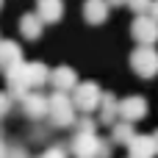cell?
<instances>
[{"mask_svg": "<svg viewBox=\"0 0 158 158\" xmlns=\"http://www.w3.org/2000/svg\"><path fill=\"white\" fill-rule=\"evenodd\" d=\"M75 117H78V111L72 106L69 92L53 89V94H47V117L44 119H50V125H56V128H72Z\"/></svg>", "mask_w": 158, "mask_h": 158, "instance_id": "cell-1", "label": "cell"}, {"mask_svg": "<svg viewBox=\"0 0 158 158\" xmlns=\"http://www.w3.org/2000/svg\"><path fill=\"white\" fill-rule=\"evenodd\" d=\"M100 94H103V89H100V83H94V81H78V83L72 86V92H69L72 106H75V111H81V114H92V111L97 108V103H100Z\"/></svg>", "mask_w": 158, "mask_h": 158, "instance_id": "cell-2", "label": "cell"}, {"mask_svg": "<svg viewBox=\"0 0 158 158\" xmlns=\"http://www.w3.org/2000/svg\"><path fill=\"white\" fill-rule=\"evenodd\" d=\"M131 69L139 78H144V81H150L156 75L158 72V53L153 50V44H139L131 53Z\"/></svg>", "mask_w": 158, "mask_h": 158, "instance_id": "cell-3", "label": "cell"}, {"mask_svg": "<svg viewBox=\"0 0 158 158\" xmlns=\"http://www.w3.org/2000/svg\"><path fill=\"white\" fill-rule=\"evenodd\" d=\"M69 153L75 156H108V144L103 139H97V133H83V131H75V139L69 144Z\"/></svg>", "mask_w": 158, "mask_h": 158, "instance_id": "cell-4", "label": "cell"}, {"mask_svg": "<svg viewBox=\"0 0 158 158\" xmlns=\"http://www.w3.org/2000/svg\"><path fill=\"white\" fill-rule=\"evenodd\" d=\"M19 106H22V114L33 122L44 119L47 117V94H42L39 89H28L22 97H19Z\"/></svg>", "mask_w": 158, "mask_h": 158, "instance_id": "cell-5", "label": "cell"}, {"mask_svg": "<svg viewBox=\"0 0 158 158\" xmlns=\"http://www.w3.org/2000/svg\"><path fill=\"white\" fill-rule=\"evenodd\" d=\"M147 111H150V106H147V100L139 97V94H131V97H125V100H117V117H119V119L142 122V119L147 117Z\"/></svg>", "mask_w": 158, "mask_h": 158, "instance_id": "cell-6", "label": "cell"}, {"mask_svg": "<svg viewBox=\"0 0 158 158\" xmlns=\"http://www.w3.org/2000/svg\"><path fill=\"white\" fill-rule=\"evenodd\" d=\"M131 33L139 44H156L158 39V19L150 14H136L133 25H131Z\"/></svg>", "mask_w": 158, "mask_h": 158, "instance_id": "cell-7", "label": "cell"}, {"mask_svg": "<svg viewBox=\"0 0 158 158\" xmlns=\"http://www.w3.org/2000/svg\"><path fill=\"white\" fill-rule=\"evenodd\" d=\"M158 153V139L153 133H133L128 142V156L136 158H150Z\"/></svg>", "mask_w": 158, "mask_h": 158, "instance_id": "cell-8", "label": "cell"}, {"mask_svg": "<svg viewBox=\"0 0 158 158\" xmlns=\"http://www.w3.org/2000/svg\"><path fill=\"white\" fill-rule=\"evenodd\" d=\"M36 17L44 25H53L64 17V0H36Z\"/></svg>", "mask_w": 158, "mask_h": 158, "instance_id": "cell-9", "label": "cell"}, {"mask_svg": "<svg viewBox=\"0 0 158 158\" xmlns=\"http://www.w3.org/2000/svg\"><path fill=\"white\" fill-rule=\"evenodd\" d=\"M108 11L111 6L106 0H83V19L89 25H103L108 19Z\"/></svg>", "mask_w": 158, "mask_h": 158, "instance_id": "cell-10", "label": "cell"}, {"mask_svg": "<svg viewBox=\"0 0 158 158\" xmlns=\"http://www.w3.org/2000/svg\"><path fill=\"white\" fill-rule=\"evenodd\" d=\"M47 81L53 83V89L72 92V86L78 83V72H75L72 67H56V69H50V78H47Z\"/></svg>", "mask_w": 158, "mask_h": 158, "instance_id": "cell-11", "label": "cell"}, {"mask_svg": "<svg viewBox=\"0 0 158 158\" xmlns=\"http://www.w3.org/2000/svg\"><path fill=\"white\" fill-rule=\"evenodd\" d=\"M97 122L100 125H111V122H117V97L114 94H108V92H103L100 94V103H97Z\"/></svg>", "mask_w": 158, "mask_h": 158, "instance_id": "cell-12", "label": "cell"}, {"mask_svg": "<svg viewBox=\"0 0 158 158\" xmlns=\"http://www.w3.org/2000/svg\"><path fill=\"white\" fill-rule=\"evenodd\" d=\"M25 78H28L31 89H42L47 83V78H50V69L42 61H25Z\"/></svg>", "mask_w": 158, "mask_h": 158, "instance_id": "cell-13", "label": "cell"}, {"mask_svg": "<svg viewBox=\"0 0 158 158\" xmlns=\"http://www.w3.org/2000/svg\"><path fill=\"white\" fill-rule=\"evenodd\" d=\"M42 31H44V22L36 17V11H33V14H22V17H19V33H22L28 42L39 39V36H42Z\"/></svg>", "mask_w": 158, "mask_h": 158, "instance_id": "cell-14", "label": "cell"}, {"mask_svg": "<svg viewBox=\"0 0 158 158\" xmlns=\"http://www.w3.org/2000/svg\"><path fill=\"white\" fill-rule=\"evenodd\" d=\"M17 61H22L19 44H17L14 39H3V42H0V69L11 67V64H17Z\"/></svg>", "mask_w": 158, "mask_h": 158, "instance_id": "cell-15", "label": "cell"}, {"mask_svg": "<svg viewBox=\"0 0 158 158\" xmlns=\"http://www.w3.org/2000/svg\"><path fill=\"white\" fill-rule=\"evenodd\" d=\"M108 128H111V144H128L131 136L136 133L133 131V122H128V119H117Z\"/></svg>", "mask_w": 158, "mask_h": 158, "instance_id": "cell-16", "label": "cell"}, {"mask_svg": "<svg viewBox=\"0 0 158 158\" xmlns=\"http://www.w3.org/2000/svg\"><path fill=\"white\" fill-rule=\"evenodd\" d=\"M75 131H83V133H97V122L86 114V117H75Z\"/></svg>", "mask_w": 158, "mask_h": 158, "instance_id": "cell-17", "label": "cell"}, {"mask_svg": "<svg viewBox=\"0 0 158 158\" xmlns=\"http://www.w3.org/2000/svg\"><path fill=\"white\" fill-rule=\"evenodd\" d=\"M150 3H153V0H125V6H128L133 14H147Z\"/></svg>", "mask_w": 158, "mask_h": 158, "instance_id": "cell-18", "label": "cell"}, {"mask_svg": "<svg viewBox=\"0 0 158 158\" xmlns=\"http://www.w3.org/2000/svg\"><path fill=\"white\" fill-rule=\"evenodd\" d=\"M11 94L8 92H0V122H3V117H8V111H11Z\"/></svg>", "mask_w": 158, "mask_h": 158, "instance_id": "cell-19", "label": "cell"}, {"mask_svg": "<svg viewBox=\"0 0 158 158\" xmlns=\"http://www.w3.org/2000/svg\"><path fill=\"white\" fill-rule=\"evenodd\" d=\"M69 150H64V147H47L44 150V156H67Z\"/></svg>", "mask_w": 158, "mask_h": 158, "instance_id": "cell-20", "label": "cell"}, {"mask_svg": "<svg viewBox=\"0 0 158 158\" xmlns=\"http://www.w3.org/2000/svg\"><path fill=\"white\" fill-rule=\"evenodd\" d=\"M108 6H125V0H106Z\"/></svg>", "mask_w": 158, "mask_h": 158, "instance_id": "cell-21", "label": "cell"}, {"mask_svg": "<svg viewBox=\"0 0 158 158\" xmlns=\"http://www.w3.org/2000/svg\"><path fill=\"white\" fill-rule=\"evenodd\" d=\"M8 150H6V144H3V139H0V156H6Z\"/></svg>", "mask_w": 158, "mask_h": 158, "instance_id": "cell-22", "label": "cell"}, {"mask_svg": "<svg viewBox=\"0 0 158 158\" xmlns=\"http://www.w3.org/2000/svg\"><path fill=\"white\" fill-rule=\"evenodd\" d=\"M0 139H3V128H0Z\"/></svg>", "mask_w": 158, "mask_h": 158, "instance_id": "cell-23", "label": "cell"}, {"mask_svg": "<svg viewBox=\"0 0 158 158\" xmlns=\"http://www.w3.org/2000/svg\"><path fill=\"white\" fill-rule=\"evenodd\" d=\"M0 6H3V0H0Z\"/></svg>", "mask_w": 158, "mask_h": 158, "instance_id": "cell-24", "label": "cell"}]
</instances>
